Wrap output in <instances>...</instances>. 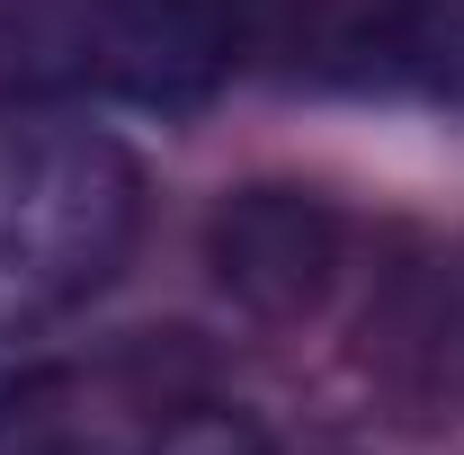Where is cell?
<instances>
[{
  "mask_svg": "<svg viewBox=\"0 0 464 455\" xmlns=\"http://www.w3.org/2000/svg\"><path fill=\"white\" fill-rule=\"evenodd\" d=\"M143 232V170L72 108H0V340L108 295Z\"/></svg>",
  "mask_w": 464,
  "mask_h": 455,
  "instance_id": "cell-1",
  "label": "cell"
},
{
  "mask_svg": "<svg viewBox=\"0 0 464 455\" xmlns=\"http://www.w3.org/2000/svg\"><path fill=\"white\" fill-rule=\"evenodd\" d=\"M143 455H268V438H259L241 411H188V420H170Z\"/></svg>",
  "mask_w": 464,
  "mask_h": 455,
  "instance_id": "cell-3",
  "label": "cell"
},
{
  "mask_svg": "<svg viewBox=\"0 0 464 455\" xmlns=\"http://www.w3.org/2000/svg\"><path fill=\"white\" fill-rule=\"evenodd\" d=\"M331 268H340V224L322 197L250 188L215 215V277L259 313H313Z\"/></svg>",
  "mask_w": 464,
  "mask_h": 455,
  "instance_id": "cell-2",
  "label": "cell"
}]
</instances>
